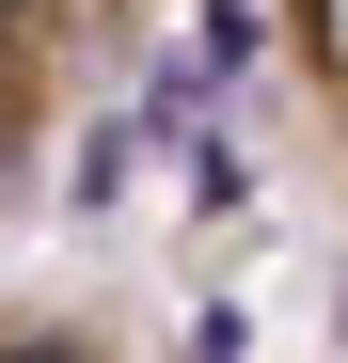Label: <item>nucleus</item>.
<instances>
[{"instance_id": "f257e3e1", "label": "nucleus", "mask_w": 348, "mask_h": 363, "mask_svg": "<svg viewBox=\"0 0 348 363\" xmlns=\"http://www.w3.org/2000/svg\"><path fill=\"white\" fill-rule=\"evenodd\" d=\"M127 16H143V0H0V221H16V190H32L48 127H64L80 64H95Z\"/></svg>"}, {"instance_id": "f03ea898", "label": "nucleus", "mask_w": 348, "mask_h": 363, "mask_svg": "<svg viewBox=\"0 0 348 363\" xmlns=\"http://www.w3.org/2000/svg\"><path fill=\"white\" fill-rule=\"evenodd\" d=\"M269 32H285V95H301V127L348 190V0H269Z\"/></svg>"}, {"instance_id": "7ed1b4c3", "label": "nucleus", "mask_w": 348, "mask_h": 363, "mask_svg": "<svg viewBox=\"0 0 348 363\" xmlns=\"http://www.w3.org/2000/svg\"><path fill=\"white\" fill-rule=\"evenodd\" d=\"M0 363H143L127 332H111V316H80V300H16V284H0Z\"/></svg>"}]
</instances>
